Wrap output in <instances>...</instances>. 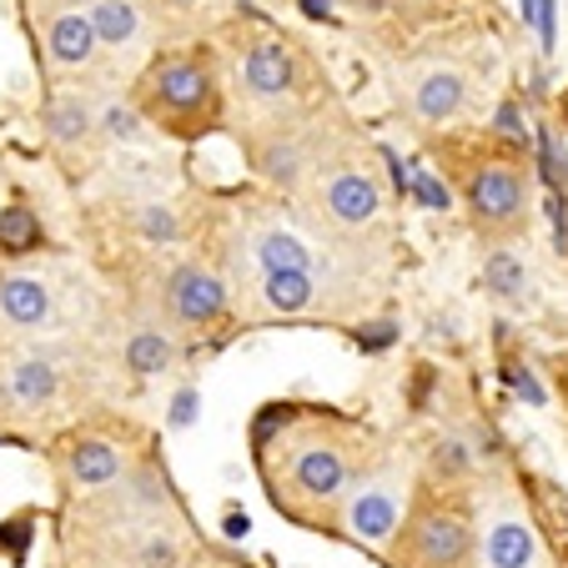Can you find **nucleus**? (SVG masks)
<instances>
[{
  "mask_svg": "<svg viewBox=\"0 0 568 568\" xmlns=\"http://www.w3.org/2000/svg\"><path fill=\"white\" fill-rule=\"evenodd\" d=\"M508 383H514L518 397H524V403H534V408H544V403H548V393L538 387V377L528 373V367H514V373H508Z\"/></svg>",
  "mask_w": 568,
  "mask_h": 568,
  "instance_id": "27",
  "label": "nucleus"
},
{
  "mask_svg": "<svg viewBox=\"0 0 568 568\" xmlns=\"http://www.w3.org/2000/svg\"><path fill=\"white\" fill-rule=\"evenodd\" d=\"M101 126H106L116 141H131V136H136V131H141V121H136V111H131V106H121V101H111V106L101 111Z\"/></svg>",
  "mask_w": 568,
  "mask_h": 568,
  "instance_id": "24",
  "label": "nucleus"
},
{
  "mask_svg": "<svg viewBox=\"0 0 568 568\" xmlns=\"http://www.w3.org/2000/svg\"><path fill=\"white\" fill-rule=\"evenodd\" d=\"M97 31H91V16L81 11H65L45 26V51H51L55 65H87L97 55Z\"/></svg>",
  "mask_w": 568,
  "mask_h": 568,
  "instance_id": "13",
  "label": "nucleus"
},
{
  "mask_svg": "<svg viewBox=\"0 0 568 568\" xmlns=\"http://www.w3.org/2000/svg\"><path fill=\"white\" fill-rule=\"evenodd\" d=\"M403 508H408V483H397V473H377L347 488L343 498V528L353 544L387 548L403 528Z\"/></svg>",
  "mask_w": 568,
  "mask_h": 568,
  "instance_id": "3",
  "label": "nucleus"
},
{
  "mask_svg": "<svg viewBox=\"0 0 568 568\" xmlns=\"http://www.w3.org/2000/svg\"><path fill=\"white\" fill-rule=\"evenodd\" d=\"M41 216L31 212V206L11 202V206H0V252L6 257H26V252L41 247Z\"/></svg>",
  "mask_w": 568,
  "mask_h": 568,
  "instance_id": "19",
  "label": "nucleus"
},
{
  "mask_svg": "<svg viewBox=\"0 0 568 568\" xmlns=\"http://www.w3.org/2000/svg\"><path fill=\"white\" fill-rule=\"evenodd\" d=\"M463 97H468L463 75L453 65H433V71L418 75V87H413V111L423 121H448L463 111Z\"/></svg>",
  "mask_w": 568,
  "mask_h": 568,
  "instance_id": "12",
  "label": "nucleus"
},
{
  "mask_svg": "<svg viewBox=\"0 0 568 568\" xmlns=\"http://www.w3.org/2000/svg\"><path fill=\"white\" fill-rule=\"evenodd\" d=\"M55 312V297L41 277H26V272H11V277H0V322L16 327V333H36L45 327Z\"/></svg>",
  "mask_w": 568,
  "mask_h": 568,
  "instance_id": "7",
  "label": "nucleus"
},
{
  "mask_svg": "<svg viewBox=\"0 0 568 568\" xmlns=\"http://www.w3.org/2000/svg\"><path fill=\"white\" fill-rule=\"evenodd\" d=\"M55 393H61V373H55V363L41 353L16 357V363L0 373V397H6V408H16V413H41L45 403H55Z\"/></svg>",
  "mask_w": 568,
  "mask_h": 568,
  "instance_id": "5",
  "label": "nucleus"
},
{
  "mask_svg": "<svg viewBox=\"0 0 568 568\" xmlns=\"http://www.w3.org/2000/svg\"><path fill=\"white\" fill-rule=\"evenodd\" d=\"M408 192L418 196L428 212H448V206H453V192L438 182V176H428V172H413V176H408Z\"/></svg>",
  "mask_w": 568,
  "mask_h": 568,
  "instance_id": "23",
  "label": "nucleus"
},
{
  "mask_svg": "<svg viewBox=\"0 0 568 568\" xmlns=\"http://www.w3.org/2000/svg\"><path fill=\"white\" fill-rule=\"evenodd\" d=\"M483 564L488 568H534L538 564V534L524 514L498 508L483 524Z\"/></svg>",
  "mask_w": 568,
  "mask_h": 568,
  "instance_id": "6",
  "label": "nucleus"
},
{
  "mask_svg": "<svg viewBox=\"0 0 568 568\" xmlns=\"http://www.w3.org/2000/svg\"><path fill=\"white\" fill-rule=\"evenodd\" d=\"M433 458H438V468L448 473V478H458V473H468V448H463L458 438L438 443V453H433Z\"/></svg>",
  "mask_w": 568,
  "mask_h": 568,
  "instance_id": "26",
  "label": "nucleus"
},
{
  "mask_svg": "<svg viewBox=\"0 0 568 568\" xmlns=\"http://www.w3.org/2000/svg\"><path fill=\"white\" fill-rule=\"evenodd\" d=\"M327 11H333V0H302V16L312 21H327Z\"/></svg>",
  "mask_w": 568,
  "mask_h": 568,
  "instance_id": "31",
  "label": "nucleus"
},
{
  "mask_svg": "<svg viewBox=\"0 0 568 568\" xmlns=\"http://www.w3.org/2000/svg\"><path fill=\"white\" fill-rule=\"evenodd\" d=\"M192 418H196V393H192V387H182V393H176V403H172V428H186Z\"/></svg>",
  "mask_w": 568,
  "mask_h": 568,
  "instance_id": "29",
  "label": "nucleus"
},
{
  "mask_svg": "<svg viewBox=\"0 0 568 568\" xmlns=\"http://www.w3.org/2000/svg\"><path fill=\"white\" fill-rule=\"evenodd\" d=\"M65 468H71V483H81V488H106V483H116L126 473V463H121V453L111 443L81 438V443H71Z\"/></svg>",
  "mask_w": 568,
  "mask_h": 568,
  "instance_id": "14",
  "label": "nucleus"
},
{
  "mask_svg": "<svg viewBox=\"0 0 568 568\" xmlns=\"http://www.w3.org/2000/svg\"><path fill=\"white\" fill-rule=\"evenodd\" d=\"M41 121H45V131H51L61 146H75V141L91 136V121H97V116H91L87 97H75V91H55V97L45 101Z\"/></svg>",
  "mask_w": 568,
  "mask_h": 568,
  "instance_id": "16",
  "label": "nucleus"
},
{
  "mask_svg": "<svg viewBox=\"0 0 568 568\" xmlns=\"http://www.w3.org/2000/svg\"><path fill=\"white\" fill-rule=\"evenodd\" d=\"M357 478V458L343 438L333 433H307L282 453V468L272 473V504L302 518V508L312 504H337L347 498Z\"/></svg>",
  "mask_w": 568,
  "mask_h": 568,
  "instance_id": "1",
  "label": "nucleus"
},
{
  "mask_svg": "<svg viewBox=\"0 0 568 568\" xmlns=\"http://www.w3.org/2000/svg\"><path fill=\"white\" fill-rule=\"evenodd\" d=\"M257 262L262 272H317V257H312V247L302 242L297 232H287V226H267V232H257Z\"/></svg>",
  "mask_w": 568,
  "mask_h": 568,
  "instance_id": "15",
  "label": "nucleus"
},
{
  "mask_svg": "<svg viewBox=\"0 0 568 568\" xmlns=\"http://www.w3.org/2000/svg\"><path fill=\"white\" fill-rule=\"evenodd\" d=\"M262 302L282 317L312 307V277L307 272H262Z\"/></svg>",
  "mask_w": 568,
  "mask_h": 568,
  "instance_id": "20",
  "label": "nucleus"
},
{
  "mask_svg": "<svg viewBox=\"0 0 568 568\" xmlns=\"http://www.w3.org/2000/svg\"><path fill=\"white\" fill-rule=\"evenodd\" d=\"M222 528H226V538H247V528H252V524H247V514H226V524H222Z\"/></svg>",
  "mask_w": 568,
  "mask_h": 568,
  "instance_id": "30",
  "label": "nucleus"
},
{
  "mask_svg": "<svg viewBox=\"0 0 568 568\" xmlns=\"http://www.w3.org/2000/svg\"><path fill=\"white\" fill-rule=\"evenodd\" d=\"M468 196L483 222H514V216L524 212V176H518L514 166H483V172L473 176Z\"/></svg>",
  "mask_w": 568,
  "mask_h": 568,
  "instance_id": "9",
  "label": "nucleus"
},
{
  "mask_svg": "<svg viewBox=\"0 0 568 568\" xmlns=\"http://www.w3.org/2000/svg\"><path fill=\"white\" fill-rule=\"evenodd\" d=\"M473 564V528L458 508L428 504L403 528L397 568H468Z\"/></svg>",
  "mask_w": 568,
  "mask_h": 568,
  "instance_id": "2",
  "label": "nucleus"
},
{
  "mask_svg": "<svg viewBox=\"0 0 568 568\" xmlns=\"http://www.w3.org/2000/svg\"><path fill=\"white\" fill-rule=\"evenodd\" d=\"M242 81H247L252 97L272 101V97H287L292 81H297V71H292V55L282 51V45L262 41V45H252V51L242 55Z\"/></svg>",
  "mask_w": 568,
  "mask_h": 568,
  "instance_id": "11",
  "label": "nucleus"
},
{
  "mask_svg": "<svg viewBox=\"0 0 568 568\" xmlns=\"http://www.w3.org/2000/svg\"><path fill=\"white\" fill-rule=\"evenodd\" d=\"M393 322H377V327H367V333H357V347H363V353H383L387 343H393Z\"/></svg>",
  "mask_w": 568,
  "mask_h": 568,
  "instance_id": "28",
  "label": "nucleus"
},
{
  "mask_svg": "<svg viewBox=\"0 0 568 568\" xmlns=\"http://www.w3.org/2000/svg\"><path fill=\"white\" fill-rule=\"evenodd\" d=\"M166 302H172V312H176L182 322L202 327V322H216V317H222L226 292H222V282H216L206 267H176V272H172V287H166Z\"/></svg>",
  "mask_w": 568,
  "mask_h": 568,
  "instance_id": "8",
  "label": "nucleus"
},
{
  "mask_svg": "<svg viewBox=\"0 0 568 568\" xmlns=\"http://www.w3.org/2000/svg\"><path fill=\"white\" fill-rule=\"evenodd\" d=\"M151 91H156V106L166 116H202L212 106V75L202 61H161Z\"/></svg>",
  "mask_w": 568,
  "mask_h": 568,
  "instance_id": "4",
  "label": "nucleus"
},
{
  "mask_svg": "<svg viewBox=\"0 0 568 568\" xmlns=\"http://www.w3.org/2000/svg\"><path fill=\"white\" fill-rule=\"evenodd\" d=\"M136 232L146 236V242H176L182 236V222H176V212L172 206H141V216H136Z\"/></svg>",
  "mask_w": 568,
  "mask_h": 568,
  "instance_id": "22",
  "label": "nucleus"
},
{
  "mask_svg": "<svg viewBox=\"0 0 568 568\" xmlns=\"http://www.w3.org/2000/svg\"><path fill=\"white\" fill-rule=\"evenodd\" d=\"M126 367L136 377H156V373H166L172 367V343L161 333H136L126 343Z\"/></svg>",
  "mask_w": 568,
  "mask_h": 568,
  "instance_id": "21",
  "label": "nucleus"
},
{
  "mask_svg": "<svg viewBox=\"0 0 568 568\" xmlns=\"http://www.w3.org/2000/svg\"><path fill=\"white\" fill-rule=\"evenodd\" d=\"M483 287L504 302L534 297V277H528L524 257H514V252H488V257H483Z\"/></svg>",
  "mask_w": 568,
  "mask_h": 568,
  "instance_id": "18",
  "label": "nucleus"
},
{
  "mask_svg": "<svg viewBox=\"0 0 568 568\" xmlns=\"http://www.w3.org/2000/svg\"><path fill=\"white\" fill-rule=\"evenodd\" d=\"M141 558H146V568H182V548L172 538H146Z\"/></svg>",
  "mask_w": 568,
  "mask_h": 568,
  "instance_id": "25",
  "label": "nucleus"
},
{
  "mask_svg": "<svg viewBox=\"0 0 568 568\" xmlns=\"http://www.w3.org/2000/svg\"><path fill=\"white\" fill-rule=\"evenodd\" d=\"M322 202H327V212L337 216V222L347 226H363L377 216V182L367 172H333L327 182H322Z\"/></svg>",
  "mask_w": 568,
  "mask_h": 568,
  "instance_id": "10",
  "label": "nucleus"
},
{
  "mask_svg": "<svg viewBox=\"0 0 568 568\" xmlns=\"http://www.w3.org/2000/svg\"><path fill=\"white\" fill-rule=\"evenodd\" d=\"M91 31H97V41L101 45H136V36H141V11L131 6V0H97L91 6Z\"/></svg>",
  "mask_w": 568,
  "mask_h": 568,
  "instance_id": "17",
  "label": "nucleus"
}]
</instances>
